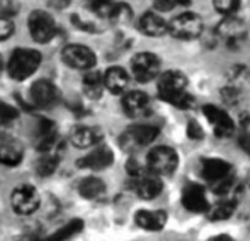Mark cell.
Returning <instances> with one entry per match:
<instances>
[{"mask_svg":"<svg viewBox=\"0 0 250 241\" xmlns=\"http://www.w3.org/2000/svg\"><path fill=\"white\" fill-rule=\"evenodd\" d=\"M217 34L229 45H236L246 35V23L237 16L227 15L217 26Z\"/></svg>","mask_w":250,"mask_h":241,"instance_id":"12","label":"cell"},{"mask_svg":"<svg viewBox=\"0 0 250 241\" xmlns=\"http://www.w3.org/2000/svg\"><path fill=\"white\" fill-rule=\"evenodd\" d=\"M16 117H18L16 108L0 101V121H10L15 120Z\"/></svg>","mask_w":250,"mask_h":241,"instance_id":"34","label":"cell"},{"mask_svg":"<svg viewBox=\"0 0 250 241\" xmlns=\"http://www.w3.org/2000/svg\"><path fill=\"white\" fill-rule=\"evenodd\" d=\"M47 1L53 9H64L70 4L72 0H47Z\"/></svg>","mask_w":250,"mask_h":241,"instance_id":"38","label":"cell"},{"mask_svg":"<svg viewBox=\"0 0 250 241\" xmlns=\"http://www.w3.org/2000/svg\"><path fill=\"white\" fill-rule=\"evenodd\" d=\"M62 57L63 61L73 69L89 70L95 66V54L86 45H81V44L66 45L63 48Z\"/></svg>","mask_w":250,"mask_h":241,"instance_id":"10","label":"cell"},{"mask_svg":"<svg viewBox=\"0 0 250 241\" xmlns=\"http://www.w3.org/2000/svg\"><path fill=\"white\" fill-rule=\"evenodd\" d=\"M139 29L148 37H163L168 32V23L154 12H146L139 19Z\"/></svg>","mask_w":250,"mask_h":241,"instance_id":"20","label":"cell"},{"mask_svg":"<svg viewBox=\"0 0 250 241\" xmlns=\"http://www.w3.org/2000/svg\"><path fill=\"white\" fill-rule=\"evenodd\" d=\"M132 12L129 9V6L126 4H114L111 12H110V19L114 20V22H125L130 18Z\"/></svg>","mask_w":250,"mask_h":241,"instance_id":"31","label":"cell"},{"mask_svg":"<svg viewBox=\"0 0 250 241\" xmlns=\"http://www.w3.org/2000/svg\"><path fill=\"white\" fill-rule=\"evenodd\" d=\"M122 107H123V111L126 113V116H129L132 119H139V117H145L149 113L151 102L145 92L133 91L123 97Z\"/></svg>","mask_w":250,"mask_h":241,"instance_id":"14","label":"cell"},{"mask_svg":"<svg viewBox=\"0 0 250 241\" xmlns=\"http://www.w3.org/2000/svg\"><path fill=\"white\" fill-rule=\"evenodd\" d=\"M148 168L157 176H170L176 171L179 164V157L173 148L158 146L154 148L146 158Z\"/></svg>","mask_w":250,"mask_h":241,"instance_id":"5","label":"cell"},{"mask_svg":"<svg viewBox=\"0 0 250 241\" xmlns=\"http://www.w3.org/2000/svg\"><path fill=\"white\" fill-rule=\"evenodd\" d=\"M10 203L16 214L31 215L40 208L41 198L35 187L29 184H21L13 190L10 196Z\"/></svg>","mask_w":250,"mask_h":241,"instance_id":"7","label":"cell"},{"mask_svg":"<svg viewBox=\"0 0 250 241\" xmlns=\"http://www.w3.org/2000/svg\"><path fill=\"white\" fill-rule=\"evenodd\" d=\"M158 95L180 110H188L193 104V97L188 92V79L177 70H168L160 78Z\"/></svg>","mask_w":250,"mask_h":241,"instance_id":"1","label":"cell"},{"mask_svg":"<svg viewBox=\"0 0 250 241\" xmlns=\"http://www.w3.org/2000/svg\"><path fill=\"white\" fill-rule=\"evenodd\" d=\"M1 69H3V61H1V56H0V73H1Z\"/></svg>","mask_w":250,"mask_h":241,"instance_id":"40","label":"cell"},{"mask_svg":"<svg viewBox=\"0 0 250 241\" xmlns=\"http://www.w3.org/2000/svg\"><path fill=\"white\" fill-rule=\"evenodd\" d=\"M105 192V184L97 177H86L79 183V195L85 199H97Z\"/></svg>","mask_w":250,"mask_h":241,"instance_id":"25","label":"cell"},{"mask_svg":"<svg viewBox=\"0 0 250 241\" xmlns=\"http://www.w3.org/2000/svg\"><path fill=\"white\" fill-rule=\"evenodd\" d=\"M29 34L37 42H48L56 35V23L51 15L44 10H34L28 19Z\"/></svg>","mask_w":250,"mask_h":241,"instance_id":"8","label":"cell"},{"mask_svg":"<svg viewBox=\"0 0 250 241\" xmlns=\"http://www.w3.org/2000/svg\"><path fill=\"white\" fill-rule=\"evenodd\" d=\"M204 31V20L193 12H186L176 16L168 23V32L177 40H195Z\"/></svg>","mask_w":250,"mask_h":241,"instance_id":"4","label":"cell"},{"mask_svg":"<svg viewBox=\"0 0 250 241\" xmlns=\"http://www.w3.org/2000/svg\"><path fill=\"white\" fill-rule=\"evenodd\" d=\"M189 3L190 0H154V6L160 12H167L174 9L176 6H186Z\"/></svg>","mask_w":250,"mask_h":241,"instance_id":"32","label":"cell"},{"mask_svg":"<svg viewBox=\"0 0 250 241\" xmlns=\"http://www.w3.org/2000/svg\"><path fill=\"white\" fill-rule=\"evenodd\" d=\"M31 98L32 102L40 108H51L59 102L60 94L59 89L50 80H37L31 86Z\"/></svg>","mask_w":250,"mask_h":241,"instance_id":"13","label":"cell"},{"mask_svg":"<svg viewBox=\"0 0 250 241\" xmlns=\"http://www.w3.org/2000/svg\"><path fill=\"white\" fill-rule=\"evenodd\" d=\"M160 130L152 124H135L120 136V145L125 151H133L149 145L158 136Z\"/></svg>","mask_w":250,"mask_h":241,"instance_id":"6","label":"cell"},{"mask_svg":"<svg viewBox=\"0 0 250 241\" xmlns=\"http://www.w3.org/2000/svg\"><path fill=\"white\" fill-rule=\"evenodd\" d=\"M135 190L138 193L139 198L142 199H154L157 198L161 190H163V183L160 180V177L157 174H154L152 171L149 173H142L141 176L135 177Z\"/></svg>","mask_w":250,"mask_h":241,"instance_id":"17","label":"cell"},{"mask_svg":"<svg viewBox=\"0 0 250 241\" xmlns=\"http://www.w3.org/2000/svg\"><path fill=\"white\" fill-rule=\"evenodd\" d=\"M83 92L88 98L91 100H98L104 89H105V85H104V75L95 72V70H89L85 76H83Z\"/></svg>","mask_w":250,"mask_h":241,"instance_id":"24","label":"cell"},{"mask_svg":"<svg viewBox=\"0 0 250 241\" xmlns=\"http://www.w3.org/2000/svg\"><path fill=\"white\" fill-rule=\"evenodd\" d=\"M127 83H129V75L126 73L123 67L114 66V67L107 69V72L104 73L105 89H108L113 94L125 92V89L127 88Z\"/></svg>","mask_w":250,"mask_h":241,"instance_id":"22","label":"cell"},{"mask_svg":"<svg viewBox=\"0 0 250 241\" xmlns=\"http://www.w3.org/2000/svg\"><path fill=\"white\" fill-rule=\"evenodd\" d=\"M103 138V133L97 127L76 126L70 133V142L78 148H89L97 145Z\"/></svg>","mask_w":250,"mask_h":241,"instance_id":"19","label":"cell"},{"mask_svg":"<svg viewBox=\"0 0 250 241\" xmlns=\"http://www.w3.org/2000/svg\"><path fill=\"white\" fill-rule=\"evenodd\" d=\"M35 136H37V148L41 152H50L57 139V130L54 123L45 119L40 120Z\"/></svg>","mask_w":250,"mask_h":241,"instance_id":"21","label":"cell"},{"mask_svg":"<svg viewBox=\"0 0 250 241\" xmlns=\"http://www.w3.org/2000/svg\"><path fill=\"white\" fill-rule=\"evenodd\" d=\"M136 224L148 231H160L167 222V215L163 211H139L135 217Z\"/></svg>","mask_w":250,"mask_h":241,"instance_id":"23","label":"cell"},{"mask_svg":"<svg viewBox=\"0 0 250 241\" xmlns=\"http://www.w3.org/2000/svg\"><path fill=\"white\" fill-rule=\"evenodd\" d=\"M188 136L193 141H201L204 138V130L198 121L193 120L188 124Z\"/></svg>","mask_w":250,"mask_h":241,"instance_id":"35","label":"cell"},{"mask_svg":"<svg viewBox=\"0 0 250 241\" xmlns=\"http://www.w3.org/2000/svg\"><path fill=\"white\" fill-rule=\"evenodd\" d=\"M249 184H250V176H249Z\"/></svg>","mask_w":250,"mask_h":241,"instance_id":"41","label":"cell"},{"mask_svg":"<svg viewBox=\"0 0 250 241\" xmlns=\"http://www.w3.org/2000/svg\"><path fill=\"white\" fill-rule=\"evenodd\" d=\"M212 241H234L231 237H229V236H218V237H215Z\"/></svg>","mask_w":250,"mask_h":241,"instance_id":"39","label":"cell"},{"mask_svg":"<svg viewBox=\"0 0 250 241\" xmlns=\"http://www.w3.org/2000/svg\"><path fill=\"white\" fill-rule=\"evenodd\" d=\"M239 145H240V148H242V149L250 157V135H246V133L240 135V138H239Z\"/></svg>","mask_w":250,"mask_h":241,"instance_id":"36","label":"cell"},{"mask_svg":"<svg viewBox=\"0 0 250 241\" xmlns=\"http://www.w3.org/2000/svg\"><path fill=\"white\" fill-rule=\"evenodd\" d=\"M82 228H83V222L81 220H73L69 224L60 227L53 234H50V236H47V237H44V239L38 241H66L72 239L73 236H76L78 233H81Z\"/></svg>","mask_w":250,"mask_h":241,"instance_id":"26","label":"cell"},{"mask_svg":"<svg viewBox=\"0 0 250 241\" xmlns=\"http://www.w3.org/2000/svg\"><path fill=\"white\" fill-rule=\"evenodd\" d=\"M57 165H59V158L50 152H44V155L37 162V173L41 177L51 176L54 170L57 168Z\"/></svg>","mask_w":250,"mask_h":241,"instance_id":"28","label":"cell"},{"mask_svg":"<svg viewBox=\"0 0 250 241\" xmlns=\"http://www.w3.org/2000/svg\"><path fill=\"white\" fill-rule=\"evenodd\" d=\"M202 113L205 114L207 120L214 129V133L218 138H229L234 133V121L223 108L215 107L212 104H207L202 108Z\"/></svg>","mask_w":250,"mask_h":241,"instance_id":"11","label":"cell"},{"mask_svg":"<svg viewBox=\"0 0 250 241\" xmlns=\"http://www.w3.org/2000/svg\"><path fill=\"white\" fill-rule=\"evenodd\" d=\"M23 158V148L22 145L10 138L0 139V164L13 167L18 165Z\"/></svg>","mask_w":250,"mask_h":241,"instance_id":"18","label":"cell"},{"mask_svg":"<svg viewBox=\"0 0 250 241\" xmlns=\"http://www.w3.org/2000/svg\"><path fill=\"white\" fill-rule=\"evenodd\" d=\"M234 209H236L234 201H223L218 202L214 208H209L208 215L212 221H224L234 214Z\"/></svg>","mask_w":250,"mask_h":241,"instance_id":"27","label":"cell"},{"mask_svg":"<svg viewBox=\"0 0 250 241\" xmlns=\"http://www.w3.org/2000/svg\"><path fill=\"white\" fill-rule=\"evenodd\" d=\"M13 31H15V26H13V22L10 20V18L0 15V41L12 37Z\"/></svg>","mask_w":250,"mask_h":241,"instance_id":"33","label":"cell"},{"mask_svg":"<svg viewBox=\"0 0 250 241\" xmlns=\"http://www.w3.org/2000/svg\"><path fill=\"white\" fill-rule=\"evenodd\" d=\"M160 66L161 63L158 56L152 53H139L133 57L130 63L133 78L141 83H146L155 79L160 72Z\"/></svg>","mask_w":250,"mask_h":241,"instance_id":"9","label":"cell"},{"mask_svg":"<svg viewBox=\"0 0 250 241\" xmlns=\"http://www.w3.org/2000/svg\"><path fill=\"white\" fill-rule=\"evenodd\" d=\"M41 63V54L29 48H18L12 53L7 70L12 79L23 80L32 76Z\"/></svg>","mask_w":250,"mask_h":241,"instance_id":"3","label":"cell"},{"mask_svg":"<svg viewBox=\"0 0 250 241\" xmlns=\"http://www.w3.org/2000/svg\"><path fill=\"white\" fill-rule=\"evenodd\" d=\"M212 3L220 13L227 16V15H233L239 9L242 0H212Z\"/></svg>","mask_w":250,"mask_h":241,"instance_id":"30","label":"cell"},{"mask_svg":"<svg viewBox=\"0 0 250 241\" xmlns=\"http://www.w3.org/2000/svg\"><path fill=\"white\" fill-rule=\"evenodd\" d=\"M201 174L218 195L227 193L233 184V168L227 161L220 158L202 160Z\"/></svg>","mask_w":250,"mask_h":241,"instance_id":"2","label":"cell"},{"mask_svg":"<svg viewBox=\"0 0 250 241\" xmlns=\"http://www.w3.org/2000/svg\"><path fill=\"white\" fill-rule=\"evenodd\" d=\"M113 160H114V155H113V151L110 148L98 146L92 152L82 157L78 161V167L98 171V170H104V168L110 167L113 164Z\"/></svg>","mask_w":250,"mask_h":241,"instance_id":"16","label":"cell"},{"mask_svg":"<svg viewBox=\"0 0 250 241\" xmlns=\"http://www.w3.org/2000/svg\"><path fill=\"white\" fill-rule=\"evenodd\" d=\"M249 78H250V73H249Z\"/></svg>","mask_w":250,"mask_h":241,"instance_id":"42","label":"cell"},{"mask_svg":"<svg viewBox=\"0 0 250 241\" xmlns=\"http://www.w3.org/2000/svg\"><path fill=\"white\" fill-rule=\"evenodd\" d=\"M182 202H183V206L189 212L202 214V212H208V209H209V203L205 196V190L199 184L186 186L183 190Z\"/></svg>","mask_w":250,"mask_h":241,"instance_id":"15","label":"cell"},{"mask_svg":"<svg viewBox=\"0 0 250 241\" xmlns=\"http://www.w3.org/2000/svg\"><path fill=\"white\" fill-rule=\"evenodd\" d=\"M114 4L116 3H113V0H91L89 1L91 10L97 13L98 16H105V18L110 16V12Z\"/></svg>","mask_w":250,"mask_h":241,"instance_id":"29","label":"cell"},{"mask_svg":"<svg viewBox=\"0 0 250 241\" xmlns=\"http://www.w3.org/2000/svg\"><path fill=\"white\" fill-rule=\"evenodd\" d=\"M237 98H239V94H237V91H236L234 88H227V89H224V100H226L227 102H236Z\"/></svg>","mask_w":250,"mask_h":241,"instance_id":"37","label":"cell"}]
</instances>
